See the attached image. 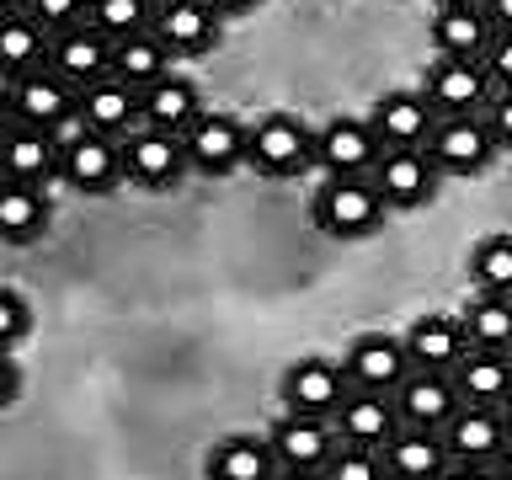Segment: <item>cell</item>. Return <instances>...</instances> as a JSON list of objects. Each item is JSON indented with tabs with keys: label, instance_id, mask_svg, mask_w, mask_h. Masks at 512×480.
I'll use <instances>...</instances> for the list:
<instances>
[{
	"label": "cell",
	"instance_id": "cell-2",
	"mask_svg": "<svg viewBox=\"0 0 512 480\" xmlns=\"http://www.w3.org/2000/svg\"><path fill=\"white\" fill-rule=\"evenodd\" d=\"M246 166L272 182H288L315 166V134L288 112H267L262 123H246Z\"/></svg>",
	"mask_w": 512,
	"mask_h": 480
},
{
	"label": "cell",
	"instance_id": "cell-39",
	"mask_svg": "<svg viewBox=\"0 0 512 480\" xmlns=\"http://www.w3.org/2000/svg\"><path fill=\"white\" fill-rule=\"evenodd\" d=\"M16 390H22V368H16L11 352H0V406H11Z\"/></svg>",
	"mask_w": 512,
	"mask_h": 480
},
{
	"label": "cell",
	"instance_id": "cell-37",
	"mask_svg": "<svg viewBox=\"0 0 512 480\" xmlns=\"http://www.w3.org/2000/svg\"><path fill=\"white\" fill-rule=\"evenodd\" d=\"M480 70H486L491 91H512V32H496L486 59H480Z\"/></svg>",
	"mask_w": 512,
	"mask_h": 480
},
{
	"label": "cell",
	"instance_id": "cell-43",
	"mask_svg": "<svg viewBox=\"0 0 512 480\" xmlns=\"http://www.w3.org/2000/svg\"><path fill=\"white\" fill-rule=\"evenodd\" d=\"M496 411H502V427H507V443H512V395L502 400V406H496Z\"/></svg>",
	"mask_w": 512,
	"mask_h": 480
},
{
	"label": "cell",
	"instance_id": "cell-3",
	"mask_svg": "<svg viewBox=\"0 0 512 480\" xmlns=\"http://www.w3.org/2000/svg\"><path fill=\"white\" fill-rule=\"evenodd\" d=\"M59 182L75 187L80 198H102V192H112L123 182L118 139L86 134V128H75L70 139H59Z\"/></svg>",
	"mask_w": 512,
	"mask_h": 480
},
{
	"label": "cell",
	"instance_id": "cell-33",
	"mask_svg": "<svg viewBox=\"0 0 512 480\" xmlns=\"http://www.w3.org/2000/svg\"><path fill=\"white\" fill-rule=\"evenodd\" d=\"M470 283L480 294L512 299V235H486L470 251Z\"/></svg>",
	"mask_w": 512,
	"mask_h": 480
},
{
	"label": "cell",
	"instance_id": "cell-38",
	"mask_svg": "<svg viewBox=\"0 0 512 480\" xmlns=\"http://www.w3.org/2000/svg\"><path fill=\"white\" fill-rule=\"evenodd\" d=\"M480 123H486V134L496 139V150H512V91H491Z\"/></svg>",
	"mask_w": 512,
	"mask_h": 480
},
{
	"label": "cell",
	"instance_id": "cell-46",
	"mask_svg": "<svg viewBox=\"0 0 512 480\" xmlns=\"http://www.w3.org/2000/svg\"><path fill=\"white\" fill-rule=\"evenodd\" d=\"M507 358H512V352H507Z\"/></svg>",
	"mask_w": 512,
	"mask_h": 480
},
{
	"label": "cell",
	"instance_id": "cell-20",
	"mask_svg": "<svg viewBox=\"0 0 512 480\" xmlns=\"http://www.w3.org/2000/svg\"><path fill=\"white\" fill-rule=\"evenodd\" d=\"M400 347H406L411 374H454V363L470 352V342H464V331H459V315L411 320V331L400 336Z\"/></svg>",
	"mask_w": 512,
	"mask_h": 480
},
{
	"label": "cell",
	"instance_id": "cell-16",
	"mask_svg": "<svg viewBox=\"0 0 512 480\" xmlns=\"http://www.w3.org/2000/svg\"><path fill=\"white\" fill-rule=\"evenodd\" d=\"M267 448H272V464H278V470H288V475H320L342 443H336L331 422H304V416H283V422L267 432Z\"/></svg>",
	"mask_w": 512,
	"mask_h": 480
},
{
	"label": "cell",
	"instance_id": "cell-28",
	"mask_svg": "<svg viewBox=\"0 0 512 480\" xmlns=\"http://www.w3.org/2000/svg\"><path fill=\"white\" fill-rule=\"evenodd\" d=\"M48 64V38L22 16V6H0V80H22Z\"/></svg>",
	"mask_w": 512,
	"mask_h": 480
},
{
	"label": "cell",
	"instance_id": "cell-17",
	"mask_svg": "<svg viewBox=\"0 0 512 480\" xmlns=\"http://www.w3.org/2000/svg\"><path fill=\"white\" fill-rule=\"evenodd\" d=\"M379 155L384 150H379L368 118H331L315 134V166L326 171V176H368Z\"/></svg>",
	"mask_w": 512,
	"mask_h": 480
},
{
	"label": "cell",
	"instance_id": "cell-32",
	"mask_svg": "<svg viewBox=\"0 0 512 480\" xmlns=\"http://www.w3.org/2000/svg\"><path fill=\"white\" fill-rule=\"evenodd\" d=\"M150 0H91L86 6V27L107 43H123V38H139L150 32Z\"/></svg>",
	"mask_w": 512,
	"mask_h": 480
},
{
	"label": "cell",
	"instance_id": "cell-35",
	"mask_svg": "<svg viewBox=\"0 0 512 480\" xmlns=\"http://www.w3.org/2000/svg\"><path fill=\"white\" fill-rule=\"evenodd\" d=\"M320 480H384V464L379 454H368V448H336L331 464L320 470Z\"/></svg>",
	"mask_w": 512,
	"mask_h": 480
},
{
	"label": "cell",
	"instance_id": "cell-7",
	"mask_svg": "<svg viewBox=\"0 0 512 480\" xmlns=\"http://www.w3.org/2000/svg\"><path fill=\"white\" fill-rule=\"evenodd\" d=\"M123 176L144 192H171L187 176V155L176 134H155V128H134L128 139H118Z\"/></svg>",
	"mask_w": 512,
	"mask_h": 480
},
{
	"label": "cell",
	"instance_id": "cell-4",
	"mask_svg": "<svg viewBox=\"0 0 512 480\" xmlns=\"http://www.w3.org/2000/svg\"><path fill=\"white\" fill-rule=\"evenodd\" d=\"M219 6H203V0H160L150 11V38L166 48L171 59H198L219 43Z\"/></svg>",
	"mask_w": 512,
	"mask_h": 480
},
{
	"label": "cell",
	"instance_id": "cell-23",
	"mask_svg": "<svg viewBox=\"0 0 512 480\" xmlns=\"http://www.w3.org/2000/svg\"><path fill=\"white\" fill-rule=\"evenodd\" d=\"M107 64H112V43L96 38L86 22L59 32V38L48 43V70H54L70 91H86L91 80H107Z\"/></svg>",
	"mask_w": 512,
	"mask_h": 480
},
{
	"label": "cell",
	"instance_id": "cell-44",
	"mask_svg": "<svg viewBox=\"0 0 512 480\" xmlns=\"http://www.w3.org/2000/svg\"><path fill=\"white\" fill-rule=\"evenodd\" d=\"M11 128V102H6V91H0V134Z\"/></svg>",
	"mask_w": 512,
	"mask_h": 480
},
{
	"label": "cell",
	"instance_id": "cell-8",
	"mask_svg": "<svg viewBox=\"0 0 512 480\" xmlns=\"http://www.w3.org/2000/svg\"><path fill=\"white\" fill-rule=\"evenodd\" d=\"M411 363H406V347L400 336H384V331H363L358 342L347 347L342 358V379L347 390H368V395H395L406 384Z\"/></svg>",
	"mask_w": 512,
	"mask_h": 480
},
{
	"label": "cell",
	"instance_id": "cell-31",
	"mask_svg": "<svg viewBox=\"0 0 512 480\" xmlns=\"http://www.w3.org/2000/svg\"><path fill=\"white\" fill-rule=\"evenodd\" d=\"M48 230V192L0 182V240L6 246H27Z\"/></svg>",
	"mask_w": 512,
	"mask_h": 480
},
{
	"label": "cell",
	"instance_id": "cell-21",
	"mask_svg": "<svg viewBox=\"0 0 512 480\" xmlns=\"http://www.w3.org/2000/svg\"><path fill=\"white\" fill-rule=\"evenodd\" d=\"M491 22L480 11V0H443L432 11V43H438V59H486L491 48Z\"/></svg>",
	"mask_w": 512,
	"mask_h": 480
},
{
	"label": "cell",
	"instance_id": "cell-10",
	"mask_svg": "<svg viewBox=\"0 0 512 480\" xmlns=\"http://www.w3.org/2000/svg\"><path fill=\"white\" fill-rule=\"evenodd\" d=\"M0 182L48 192V182H59V134L11 123L6 134H0Z\"/></svg>",
	"mask_w": 512,
	"mask_h": 480
},
{
	"label": "cell",
	"instance_id": "cell-14",
	"mask_svg": "<svg viewBox=\"0 0 512 480\" xmlns=\"http://www.w3.org/2000/svg\"><path fill=\"white\" fill-rule=\"evenodd\" d=\"M368 128H374L379 150H427L432 128H438V112L427 107L422 91H390L368 112Z\"/></svg>",
	"mask_w": 512,
	"mask_h": 480
},
{
	"label": "cell",
	"instance_id": "cell-9",
	"mask_svg": "<svg viewBox=\"0 0 512 480\" xmlns=\"http://www.w3.org/2000/svg\"><path fill=\"white\" fill-rule=\"evenodd\" d=\"M182 155L198 176H230L235 166H246V123L230 112H203L182 134Z\"/></svg>",
	"mask_w": 512,
	"mask_h": 480
},
{
	"label": "cell",
	"instance_id": "cell-24",
	"mask_svg": "<svg viewBox=\"0 0 512 480\" xmlns=\"http://www.w3.org/2000/svg\"><path fill=\"white\" fill-rule=\"evenodd\" d=\"M198 118H203V96L182 75H166V80H155L150 91H139V128H155V134L182 139Z\"/></svg>",
	"mask_w": 512,
	"mask_h": 480
},
{
	"label": "cell",
	"instance_id": "cell-25",
	"mask_svg": "<svg viewBox=\"0 0 512 480\" xmlns=\"http://www.w3.org/2000/svg\"><path fill=\"white\" fill-rule=\"evenodd\" d=\"M379 464H384V480H438L448 470V454H443L438 432L400 427L395 438L379 448Z\"/></svg>",
	"mask_w": 512,
	"mask_h": 480
},
{
	"label": "cell",
	"instance_id": "cell-45",
	"mask_svg": "<svg viewBox=\"0 0 512 480\" xmlns=\"http://www.w3.org/2000/svg\"><path fill=\"white\" fill-rule=\"evenodd\" d=\"M272 480H320V475H288V470H278V475H272Z\"/></svg>",
	"mask_w": 512,
	"mask_h": 480
},
{
	"label": "cell",
	"instance_id": "cell-1",
	"mask_svg": "<svg viewBox=\"0 0 512 480\" xmlns=\"http://www.w3.org/2000/svg\"><path fill=\"white\" fill-rule=\"evenodd\" d=\"M315 230L331 235V240H363L379 230L384 219V203L379 192L368 187V176H326V182L315 187Z\"/></svg>",
	"mask_w": 512,
	"mask_h": 480
},
{
	"label": "cell",
	"instance_id": "cell-41",
	"mask_svg": "<svg viewBox=\"0 0 512 480\" xmlns=\"http://www.w3.org/2000/svg\"><path fill=\"white\" fill-rule=\"evenodd\" d=\"M438 480H496V475L486 470V464H448Z\"/></svg>",
	"mask_w": 512,
	"mask_h": 480
},
{
	"label": "cell",
	"instance_id": "cell-13",
	"mask_svg": "<svg viewBox=\"0 0 512 480\" xmlns=\"http://www.w3.org/2000/svg\"><path fill=\"white\" fill-rule=\"evenodd\" d=\"M11 102V123H27V128H43V134H59L64 123H75V91L48 70H32L22 80H11L6 91Z\"/></svg>",
	"mask_w": 512,
	"mask_h": 480
},
{
	"label": "cell",
	"instance_id": "cell-15",
	"mask_svg": "<svg viewBox=\"0 0 512 480\" xmlns=\"http://www.w3.org/2000/svg\"><path fill=\"white\" fill-rule=\"evenodd\" d=\"M331 432L336 443L347 448H368V454H379L384 443L400 432V411H395V395H368V390H347V400L336 406L331 416Z\"/></svg>",
	"mask_w": 512,
	"mask_h": 480
},
{
	"label": "cell",
	"instance_id": "cell-5",
	"mask_svg": "<svg viewBox=\"0 0 512 480\" xmlns=\"http://www.w3.org/2000/svg\"><path fill=\"white\" fill-rule=\"evenodd\" d=\"M283 395V416H304V422H331L336 406L347 400V379L342 363L331 358H299L278 384Z\"/></svg>",
	"mask_w": 512,
	"mask_h": 480
},
{
	"label": "cell",
	"instance_id": "cell-19",
	"mask_svg": "<svg viewBox=\"0 0 512 480\" xmlns=\"http://www.w3.org/2000/svg\"><path fill=\"white\" fill-rule=\"evenodd\" d=\"M438 438H443L448 464H486L491 470L507 448V427H502V411H491V406H459V416Z\"/></svg>",
	"mask_w": 512,
	"mask_h": 480
},
{
	"label": "cell",
	"instance_id": "cell-34",
	"mask_svg": "<svg viewBox=\"0 0 512 480\" xmlns=\"http://www.w3.org/2000/svg\"><path fill=\"white\" fill-rule=\"evenodd\" d=\"M22 16L43 32L48 43H54L59 32H70V27L86 22V6H80V0H32V6H22Z\"/></svg>",
	"mask_w": 512,
	"mask_h": 480
},
{
	"label": "cell",
	"instance_id": "cell-26",
	"mask_svg": "<svg viewBox=\"0 0 512 480\" xmlns=\"http://www.w3.org/2000/svg\"><path fill=\"white\" fill-rule=\"evenodd\" d=\"M454 390L464 406H502V400L512 395V358H502V352H464V358L454 363Z\"/></svg>",
	"mask_w": 512,
	"mask_h": 480
},
{
	"label": "cell",
	"instance_id": "cell-40",
	"mask_svg": "<svg viewBox=\"0 0 512 480\" xmlns=\"http://www.w3.org/2000/svg\"><path fill=\"white\" fill-rule=\"evenodd\" d=\"M480 11H486L491 32H512V0H480Z\"/></svg>",
	"mask_w": 512,
	"mask_h": 480
},
{
	"label": "cell",
	"instance_id": "cell-42",
	"mask_svg": "<svg viewBox=\"0 0 512 480\" xmlns=\"http://www.w3.org/2000/svg\"><path fill=\"white\" fill-rule=\"evenodd\" d=\"M491 475H496V480H512V443L502 448V459L491 464Z\"/></svg>",
	"mask_w": 512,
	"mask_h": 480
},
{
	"label": "cell",
	"instance_id": "cell-18",
	"mask_svg": "<svg viewBox=\"0 0 512 480\" xmlns=\"http://www.w3.org/2000/svg\"><path fill=\"white\" fill-rule=\"evenodd\" d=\"M75 128L102 139H128L139 128V91H128L123 80H91L86 91H75Z\"/></svg>",
	"mask_w": 512,
	"mask_h": 480
},
{
	"label": "cell",
	"instance_id": "cell-11",
	"mask_svg": "<svg viewBox=\"0 0 512 480\" xmlns=\"http://www.w3.org/2000/svg\"><path fill=\"white\" fill-rule=\"evenodd\" d=\"M427 107L438 112V118H480L491 102V80L480 70L475 59H438L427 70Z\"/></svg>",
	"mask_w": 512,
	"mask_h": 480
},
{
	"label": "cell",
	"instance_id": "cell-30",
	"mask_svg": "<svg viewBox=\"0 0 512 480\" xmlns=\"http://www.w3.org/2000/svg\"><path fill=\"white\" fill-rule=\"evenodd\" d=\"M107 75H112V80H123L128 91H150L155 80H166V75H171V54L150 38V32H139V38L112 43Z\"/></svg>",
	"mask_w": 512,
	"mask_h": 480
},
{
	"label": "cell",
	"instance_id": "cell-36",
	"mask_svg": "<svg viewBox=\"0 0 512 480\" xmlns=\"http://www.w3.org/2000/svg\"><path fill=\"white\" fill-rule=\"evenodd\" d=\"M27 326H32L27 299L16 294V288H0V352H16V347H22Z\"/></svg>",
	"mask_w": 512,
	"mask_h": 480
},
{
	"label": "cell",
	"instance_id": "cell-29",
	"mask_svg": "<svg viewBox=\"0 0 512 480\" xmlns=\"http://www.w3.org/2000/svg\"><path fill=\"white\" fill-rule=\"evenodd\" d=\"M459 331L475 352H512V299L496 294H470V304L459 310Z\"/></svg>",
	"mask_w": 512,
	"mask_h": 480
},
{
	"label": "cell",
	"instance_id": "cell-22",
	"mask_svg": "<svg viewBox=\"0 0 512 480\" xmlns=\"http://www.w3.org/2000/svg\"><path fill=\"white\" fill-rule=\"evenodd\" d=\"M459 390L448 374H406V384L395 390V411L400 427H422V432H443L459 416Z\"/></svg>",
	"mask_w": 512,
	"mask_h": 480
},
{
	"label": "cell",
	"instance_id": "cell-6",
	"mask_svg": "<svg viewBox=\"0 0 512 480\" xmlns=\"http://www.w3.org/2000/svg\"><path fill=\"white\" fill-rule=\"evenodd\" d=\"M443 176L432 171V160L427 150H384L374 160V171H368V187L379 192V203H384V214H406V208H422L432 192H438Z\"/></svg>",
	"mask_w": 512,
	"mask_h": 480
},
{
	"label": "cell",
	"instance_id": "cell-12",
	"mask_svg": "<svg viewBox=\"0 0 512 480\" xmlns=\"http://www.w3.org/2000/svg\"><path fill=\"white\" fill-rule=\"evenodd\" d=\"M496 155V139L480 118H438L427 139V160L438 176H480Z\"/></svg>",
	"mask_w": 512,
	"mask_h": 480
},
{
	"label": "cell",
	"instance_id": "cell-27",
	"mask_svg": "<svg viewBox=\"0 0 512 480\" xmlns=\"http://www.w3.org/2000/svg\"><path fill=\"white\" fill-rule=\"evenodd\" d=\"M272 475H278V464H272L267 438H246V432L219 438L203 459V480H272Z\"/></svg>",
	"mask_w": 512,
	"mask_h": 480
}]
</instances>
